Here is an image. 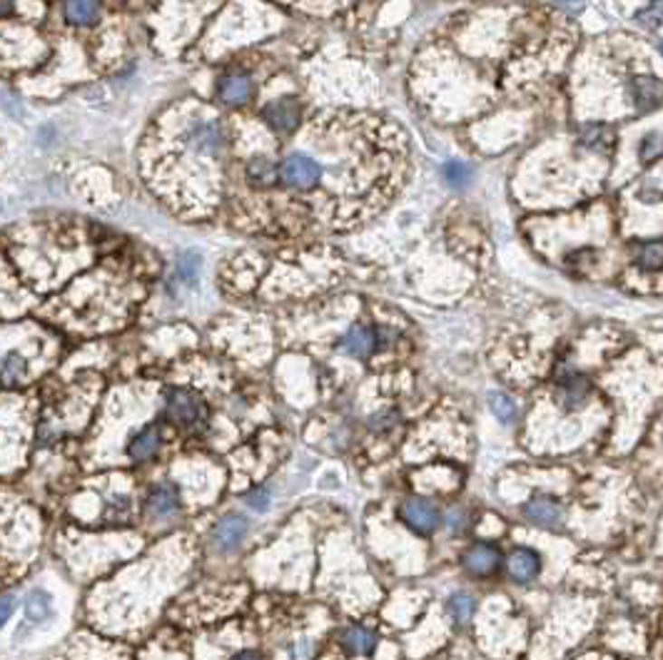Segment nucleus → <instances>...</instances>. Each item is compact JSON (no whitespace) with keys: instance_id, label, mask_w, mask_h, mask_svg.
<instances>
[{"instance_id":"7c9ffc66","label":"nucleus","mask_w":663,"mask_h":660,"mask_svg":"<svg viewBox=\"0 0 663 660\" xmlns=\"http://www.w3.org/2000/svg\"><path fill=\"white\" fill-rule=\"evenodd\" d=\"M658 150H661V142H658V138L656 135H651V145L649 142H643V158H649V155H658Z\"/></svg>"},{"instance_id":"ddd939ff","label":"nucleus","mask_w":663,"mask_h":660,"mask_svg":"<svg viewBox=\"0 0 663 660\" xmlns=\"http://www.w3.org/2000/svg\"><path fill=\"white\" fill-rule=\"evenodd\" d=\"M380 349L377 344V327H364V324H354L352 330L342 337V351L357 359H364L374 351Z\"/></svg>"},{"instance_id":"f03ea898","label":"nucleus","mask_w":663,"mask_h":660,"mask_svg":"<svg viewBox=\"0 0 663 660\" xmlns=\"http://www.w3.org/2000/svg\"><path fill=\"white\" fill-rule=\"evenodd\" d=\"M277 172H280V180L292 190H317L322 182V165L310 155H304V152H290L282 160Z\"/></svg>"},{"instance_id":"2eb2a0df","label":"nucleus","mask_w":663,"mask_h":660,"mask_svg":"<svg viewBox=\"0 0 663 660\" xmlns=\"http://www.w3.org/2000/svg\"><path fill=\"white\" fill-rule=\"evenodd\" d=\"M23 616L28 626H41L45 620H51L55 616L51 593L45 588H33L23 600Z\"/></svg>"},{"instance_id":"c756f323","label":"nucleus","mask_w":663,"mask_h":660,"mask_svg":"<svg viewBox=\"0 0 663 660\" xmlns=\"http://www.w3.org/2000/svg\"><path fill=\"white\" fill-rule=\"evenodd\" d=\"M15 5H18V0H0V21L3 18H11L13 13H15Z\"/></svg>"},{"instance_id":"aec40b11","label":"nucleus","mask_w":663,"mask_h":660,"mask_svg":"<svg viewBox=\"0 0 663 660\" xmlns=\"http://www.w3.org/2000/svg\"><path fill=\"white\" fill-rule=\"evenodd\" d=\"M489 407H492L496 419L502 421V424H516V419H519V407H516V401L509 394L494 391L492 397H489Z\"/></svg>"},{"instance_id":"9b49d317","label":"nucleus","mask_w":663,"mask_h":660,"mask_svg":"<svg viewBox=\"0 0 663 660\" xmlns=\"http://www.w3.org/2000/svg\"><path fill=\"white\" fill-rule=\"evenodd\" d=\"M162 449V431L158 424H148L142 426L135 436L128 444V456L135 464H145V461H152Z\"/></svg>"},{"instance_id":"2f4dec72","label":"nucleus","mask_w":663,"mask_h":660,"mask_svg":"<svg viewBox=\"0 0 663 660\" xmlns=\"http://www.w3.org/2000/svg\"><path fill=\"white\" fill-rule=\"evenodd\" d=\"M232 660H262V655L260 653H255V650H242V653H237Z\"/></svg>"},{"instance_id":"bb28decb","label":"nucleus","mask_w":663,"mask_h":660,"mask_svg":"<svg viewBox=\"0 0 663 660\" xmlns=\"http://www.w3.org/2000/svg\"><path fill=\"white\" fill-rule=\"evenodd\" d=\"M444 175H447V180L452 182V185H464V182L469 180V167L464 162L454 160L444 167Z\"/></svg>"},{"instance_id":"a211bd4d","label":"nucleus","mask_w":663,"mask_h":660,"mask_svg":"<svg viewBox=\"0 0 663 660\" xmlns=\"http://www.w3.org/2000/svg\"><path fill=\"white\" fill-rule=\"evenodd\" d=\"M280 177V172H277V165L267 158H255V160L247 165V182H250L252 187H257V190H264V187H272L274 182Z\"/></svg>"},{"instance_id":"4be33fe9","label":"nucleus","mask_w":663,"mask_h":660,"mask_svg":"<svg viewBox=\"0 0 663 660\" xmlns=\"http://www.w3.org/2000/svg\"><path fill=\"white\" fill-rule=\"evenodd\" d=\"M583 142L589 145V148H596V150H611L613 145V132L609 128H603V125H589L586 130H583Z\"/></svg>"},{"instance_id":"412c9836","label":"nucleus","mask_w":663,"mask_h":660,"mask_svg":"<svg viewBox=\"0 0 663 660\" xmlns=\"http://www.w3.org/2000/svg\"><path fill=\"white\" fill-rule=\"evenodd\" d=\"M633 95H636V102H641V108H653L658 102V95H661L658 81L656 78H636Z\"/></svg>"},{"instance_id":"6ab92c4d","label":"nucleus","mask_w":663,"mask_h":660,"mask_svg":"<svg viewBox=\"0 0 663 660\" xmlns=\"http://www.w3.org/2000/svg\"><path fill=\"white\" fill-rule=\"evenodd\" d=\"M474 613H476V598L472 593H454L449 598V616L454 618V623L466 626L474 618Z\"/></svg>"},{"instance_id":"0eeeda50","label":"nucleus","mask_w":663,"mask_h":660,"mask_svg":"<svg viewBox=\"0 0 663 660\" xmlns=\"http://www.w3.org/2000/svg\"><path fill=\"white\" fill-rule=\"evenodd\" d=\"M462 563L464 569L474 573V576H492L494 570L499 569V563H502V553L494 543L479 540V543H474V546L464 550Z\"/></svg>"},{"instance_id":"393cba45","label":"nucleus","mask_w":663,"mask_h":660,"mask_svg":"<svg viewBox=\"0 0 663 660\" xmlns=\"http://www.w3.org/2000/svg\"><path fill=\"white\" fill-rule=\"evenodd\" d=\"M270 501H272V493L267 486H255L245 493V503L250 506L252 511H267L270 509Z\"/></svg>"},{"instance_id":"f257e3e1","label":"nucleus","mask_w":663,"mask_h":660,"mask_svg":"<svg viewBox=\"0 0 663 660\" xmlns=\"http://www.w3.org/2000/svg\"><path fill=\"white\" fill-rule=\"evenodd\" d=\"M165 414L168 419L178 426V429L185 431H197L205 426L207 421V411H205V404L202 399L190 389H182V387H175V389L168 391V399H165Z\"/></svg>"},{"instance_id":"423d86ee","label":"nucleus","mask_w":663,"mask_h":660,"mask_svg":"<svg viewBox=\"0 0 663 660\" xmlns=\"http://www.w3.org/2000/svg\"><path fill=\"white\" fill-rule=\"evenodd\" d=\"M300 105H297V100H292V98H282V100L270 102L264 108V120H267V125L277 135H292V132L297 130V125H300Z\"/></svg>"},{"instance_id":"20e7f679","label":"nucleus","mask_w":663,"mask_h":660,"mask_svg":"<svg viewBox=\"0 0 663 660\" xmlns=\"http://www.w3.org/2000/svg\"><path fill=\"white\" fill-rule=\"evenodd\" d=\"M182 509V499H180V491L175 483L170 481H160V483H155L148 493V499H145V511H148V516L155 521H170L175 519Z\"/></svg>"},{"instance_id":"6e6552de","label":"nucleus","mask_w":663,"mask_h":660,"mask_svg":"<svg viewBox=\"0 0 663 660\" xmlns=\"http://www.w3.org/2000/svg\"><path fill=\"white\" fill-rule=\"evenodd\" d=\"M524 516L532 521L533 526L559 529L563 521V509L562 503L552 496H533L524 503Z\"/></svg>"},{"instance_id":"dca6fc26","label":"nucleus","mask_w":663,"mask_h":660,"mask_svg":"<svg viewBox=\"0 0 663 660\" xmlns=\"http://www.w3.org/2000/svg\"><path fill=\"white\" fill-rule=\"evenodd\" d=\"M28 374H31V361L23 351L11 349L0 354V381L5 387H18L28 379Z\"/></svg>"},{"instance_id":"5701e85b","label":"nucleus","mask_w":663,"mask_h":660,"mask_svg":"<svg viewBox=\"0 0 663 660\" xmlns=\"http://www.w3.org/2000/svg\"><path fill=\"white\" fill-rule=\"evenodd\" d=\"M130 511L132 506L128 496H115V499L105 506V521H110V523H122V521H128Z\"/></svg>"},{"instance_id":"c85d7f7f","label":"nucleus","mask_w":663,"mask_h":660,"mask_svg":"<svg viewBox=\"0 0 663 660\" xmlns=\"http://www.w3.org/2000/svg\"><path fill=\"white\" fill-rule=\"evenodd\" d=\"M464 523H466V513H464L462 509H456L449 513V529H452L454 533H456V531H462Z\"/></svg>"},{"instance_id":"cd10ccee","label":"nucleus","mask_w":663,"mask_h":660,"mask_svg":"<svg viewBox=\"0 0 663 660\" xmlns=\"http://www.w3.org/2000/svg\"><path fill=\"white\" fill-rule=\"evenodd\" d=\"M15 606H18V598H15L13 593L0 596V628L11 620V616L15 613Z\"/></svg>"},{"instance_id":"f8f14e48","label":"nucleus","mask_w":663,"mask_h":660,"mask_svg":"<svg viewBox=\"0 0 663 660\" xmlns=\"http://www.w3.org/2000/svg\"><path fill=\"white\" fill-rule=\"evenodd\" d=\"M101 0H62V18L72 28H92L101 21Z\"/></svg>"},{"instance_id":"7ed1b4c3","label":"nucleus","mask_w":663,"mask_h":660,"mask_svg":"<svg viewBox=\"0 0 663 660\" xmlns=\"http://www.w3.org/2000/svg\"><path fill=\"white\" fill-rule=\"evenodd\" d=\"M402 519L417 533L432 536L434 531L442 526V511L434 501L422 499V496H409L402 503Z\"/></svg>"},{"instance_id":"39448f33","label":"nucleus","mask_w":663,"mask_h":660,"mask_svg":"<svg viewBox=\"0 0 663 660\" xmlns=\"http://www.w3.org/2000/svg\"><path fill=\"white\" fill-rule=\"evenodd\" d=\"M247 531H250V521L245 519L242 513H227V516H222L220 523L212 531V543L220 553H230L245 540Z\"/></svg>"},{"instance_id":"f3484780","label":"nucleus","mask_w":663,"mask_h":660,"mask_svg":"<svg viewBox=\"0 0 663 660\" xmlns=\"http://www.w3.org/2000/svg\"><path fill=\"white\" fill-rule=\"evenodd\" d=\"M342 648L350 653V655H372L374 648H377V633L364 626H350V628L342 633Z\"/></svg>"},{"instance_id":"9d476101","label":"nucleus","mask_w":663,"mask_h":660,"mask_svg":"<svg viewBox=\"0 0 663 660\" xmlns=\"http://www.w3.org/2000/svg\"><path fill=\"white\" fill-rule=\"evenodd\" d=\"M506 570L516 583H532L542 573V556L533 549H514L506 559Z\"/></svg>"},{"instance_id":"a878e982","label":"nucleus","mask_w":663,"mask_h":660,"mask_svg":"<svg viewBox=\"0 0 663 660\" xmlns=\"http://www.w3.org/2000/svg\"><path fill=\"white\" fill-rule=\"evenodd\" d=\"M397 421H399V416H397L394 411H380V414L370 416V421H367V429L377 431V434H382V431L392 429Z\"/></svg>"},{"instance_id":"1a4fd4ad","label":"nucleus","mask_w":663,"mask_h":660,"mask_svg":"<svg viewBox=\"0 0 663 660\" xmlns=\"http://www.w3.org/2000/svg\"><path fill=\"white\" fill-rule=\"evenodd\" d=\"M589 394H591V384L583 379L581 374H576V371H563L559 374V389H556V397H559V404H562L563 409L569 411H576L581 409L586 399H589Z\"/></svg>"},{"instance_id":"4468645a","label":"nucleus","mask_w":663,"mask_h":660,"mask_svg":"<svg viewBox=\"0 0 663 660\" xmlns=\"http://www.w3.org/2000/svg\"><path fill=\"white\" fill-rule=\"evenodd\" d=\"M217 95L227 105H245L252 98V78L245 72H225L217 82Z\"/></svg>"},{"instance_id":"b1692460","label":"nucleus","mask_w":663,"mask_h":660,"mask_svg":"<svg viewBox=\"0 0 663 660\" xmlns=\"http://www.w3.org/2000/svg\"><path fill=\"white\" fill-rule=\"evenodd\" d=\"M639 264L643 270H661V242H649L643 244L641 252H639Z\"/></svg>"}]
</instances>
